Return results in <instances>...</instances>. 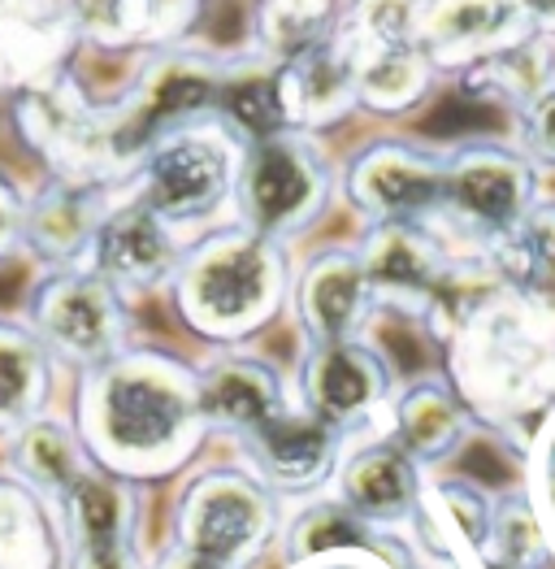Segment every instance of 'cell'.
<instances>
[{"label": "cell", "instance_id": "obj_1", "mask_svg": "<svg viewBox=\"0 0 555 569\" xmlns=\"http://www.w3.org/2000/svg\"><path fill=\"white\" fill-rule=\"evenodd\" d=\"M70 422L92 466L139 487L183 475L209 439L195 366L152 343H131L113 361L83 370Z\"/></svg>", "mask_w": 555, "mask_h": 569}, {"label": "cell", "instance_id": "obj_2", "mask_svg": "<svg viewBox=\"0 0 555 569\" xmlns=\"http://www.w3.org/2000/svg\"><path fill=\"white\" fill-rule=\"evenodd\" d=\"M447 382L468 418L525 448L555 409V322L521 305L504 287L491 291L447 335Z\"/></svg>", "mask_w": 555, "mask_h": 569}, {"label": "cell", "instance_id": "obj_3", "mask_svg": "<svg viewBox=\"0 0 555 569\" xmlns=\"http://www.w3.org/2000/svg\"><path fill=\"white\" fill-rule=\"evenodd\" d=\"M286 296V243L256 236L239 222L191 239L170 279V305L179 322L218 348H239L248 335L265 331Z\"/></svg>", "mask_w": 555, "mask_h": 569}, {"label": "cell", "instance_id": "obj_4", "mask_svg": "<svg viewBox=\"0 0 555 569\" xmlns=\"http://www.w3.org/2000/svg\"><path fill=\"white\" fill-rule=\"evenodd\" d=\"M243 148L248 140L222 113L186 118L148 140L127 188L191 243L213 231L218 218L234 213Z\"/></svg>", "mask_w": 555, "mask_h": 569}, {"label": "cell", "instance_id": "obj_5", "mask_svg": "<svg viewBox=\"0 0 555 569\" xmlns=\"http://www.w3.org/2000/svg\"><path fill=\"white\" fill-rule=\"evenodd\" d=\"M282 500L239 466H200L174 496L170 513V543L183 552L248 569L278 543Z\"/></svg>", "mask_w": 555, "mask_h": 569}, {"label": "cell", "instance_id": "obj_6", "mask_svg": "<svg viewBox=\"0 0 555 569\" xmlns=\"http://www.w3.org/2000/svg\"><path fill=\"white\" fill-rule=\"evenodd\" d=\"M334 191V166L313 131H278L270 140L243 148L239 183H234L231 222L286 243L322 218Z\"/></svg>", "mask_w": 555, "mask_h": 569}, {"label": "cell", "instance_id": "obj_7", "mask_svg": "<svg viewBox=\"0 0 555 569\" xmlns=\"http://www.w3.org/2000/svg\"><path fill=\"white\" fill-rule=\"evenodd\" d=\"M27 327L36 331L52 361L74 366L79 375L131 348L127 296L88 266L44 270L27 300Z\"/></svg>", "mask_w": 555, "mask_h": 569}, {"label": "cell", "instance_id": "obj_8", "mask_svg": "<svg viewBox=\"0 0 555 569\" xmlns=\"http://www.w3.org/2000/svg\"><path fill=\"white\" fill-rule=\"evenodd\" d=\"M538 204V166L500 140H468L447 148L443 227L456 231L461 248L486 252L491 239L512 231Z\"/></svg>", "mask_w": 555, "mask_h": 569}, {"label": "cell", "instance_id": "obj_9", "mask_svg": "<svg viewBox=\"0 0 555 569\" xmlns=\"http://www.w3.org/2000/svg\"><path fill=\"white\" fill-rule=\"evenodd\" d=\"M395 396L391 361L370 339H339V343H309L295 375V405L313 418L356 435H382L386 409Z\"/></svg>", "mask_w": 555, "mask_h": 569}, {"label": "cell", "instance_id": "obj_10", "mask_svg": "<svg viewBox=\"0 0 555 569\" xmlns=\"http://www.w3.org/2000/svg\"><path fill=\"white\" fill-rule=\"evenodd\" d=\"M57 526L65 543V569H148L143 552V487L109 470H83L61 496Z\"/></svg>", "mask_w": 555, "mask_h": 569}, {"label": "cell", "instance_id": "obj_11", "mask_svg": "<svg viewBox=\"0 0 555 569\" xmlns=\"http://www.w3.org/2000/svg\"><path fill=\"white\" fill-rule=\"evenodd\" d=\"M343 196L370 222H434L443 218L447 152L413 140H373L343 166Z\"/></svg>", "mask_w": 555, "mask_h": 569}, {"label": "cell", "instance_id": "obj_12", "mask_svg": "<svg viewBox=\"0 0 555 569\" xmlns=\"http://www.w3.org/2000/svg\"><path fill=\"white\" fill-rule=\"evenodd\" d=\"M234 443H239L243 466L261 478L278 500H309V496L330 491V478L343 461L347 435L291 400L282 413H274L270 422H261L248 435H239Z\"/></svg>", "mask_w": 555, "mask_h": 569}, {"label": "cell", "instance_id": "obj_13", "mask_svg": "<svg viewBox=\"0 0 555 569\" xmlns=\"http://www.w3.org/2000/svg\"><path fill=\"white\" fill-rule=\"evenodd\" d=\"M495 491L456 475H430L413 522L400 530L421 569H464L486 557L495 530Z\"/></svg>", "mask_w": 555, "mask_h": 569}, {"label": "cell", "instance_id": "obj_14", "mask_svg": "<svg viewBox=\"0 0 555 569\" xmlns=\"http://www.w3.org/2000/svg\"><path fill=\"white\" fill-rule=\"evenodd\" d=\"M183 248L186 239L157 209H148L135 191L122 188L95 227L88 270H95L122 296H143V291L170 287L183 261Z\"/></svg>", "mask_w": 555, "mask_h": 569}, {"label": "cell", "instance_id": "obj_15", "mask_svg": "<svg viewBox=\"0 0 555 569\" xmlns=\"http://www.w3.org/2000/svg\"><path fill=\"white\" fill-rule=\"evenodd\" d=\"M365 274H370L377 309H404L408 318H421L443 287L447 270L464 257L452 239L434 222H386L370 227L356 243Z\"/></svg>", "mask_w": 555, "mask_h": 569}, {"label": "cell", "instance_id": "obj_16", "mask_svg": "<svg viewBox=\"0 0 555 569\" xmlns=\"http://www.w3.org/2000/svg\"><path fill=\"white\" fill-rule=\"evenodd\" d=\"M425 478L430 475L386 435H356L347 439L343 461L330 478V496L377 530L400 535L413 522Z\"/></svg>", "mask_w": 555, "mask_h": 569}, {"label": "cell", "instance_id": "obj_17", "mask_svg": "<svg viewBox=\"0 0 555 569\" xmlns=\"http://www.w3.org/2000/svg\"><path fill=\"white\" fill-rule=\"evenodd\" d=\"M291 309L309 343L361 339L377 309L370 274L356 248H322L291 274Z\"/></svg>", "mask_w": 555, "mask_h": 569}, {"label": "cell", "instance_id": "obj_18", "mask_svg": "<svg viewBox=\"0 0 555 569\" xmlns=\"http://www.w3.org/2000/svg\"><path fill=\"white\" fill-rule=\"evenodd\" d=\"M195 391L209 435H234V439L291 405V387L282 370L243 348H218L213 357H204L195 366Z\"/></svg>", "mask_w": 555, "mask_h": 569}, {"label": "cell", "instance_id": "obj_19", "mask_svg": "<svg viewBox=\"0 0 555 569\" xmlns=\"http://www.w3.org/2000/svg\"><path fill=\"white\" fill-rule=\"evenodd\" d=\"M356 66L361 52L347 40L343 27H330L313 44L291 52L278 66V88L286 127L295 131H322L356 109Z\"/></svg>", "mask_w": 555, "mask_h": 569}, {"label": "cell", "instance_id": "obj_20", "mask_svg": "<svg viewBox=\"0 0 555 569\" xmlns=\"http://www.w3.org/2000/svg\"><path fill=\"white\" fill-rule=\"evenodd\" d=\"M473 427L477 422L468 418L456 387L447 379H438V375H430V379H413L404 387H395L382 435L391 443H400L425 475H438L468 443Z\"/></svg>", "mask_w": 555, "mask_h": 569}, {"label": "cell", "instance_id": "obj_21", "mask_svg": "<svg viewBox=\"0 0 555 569\" xmlns=\"http://www.w3.org/2000/svg\"><path fill=\"white\" fill-rule=\"evenodd\" d=\"M122 188H100V183H65L48 179V188L27 196V218H22V248H31L44 270L65 266H88L92 239L100 218L109 213L113 196Z\"/></svg>", "mask_w": 555, "mask_h": 569}, {"label": "cell", "instance_id": "obj_22", "mask_svg": "<svg viewBox=\"0 0 555 569\" xmlns=\"http://www.w3.org/2000/svg\"><path fill=\"white\" fill-rule=\"evenodd\" d=\"M521 0H425L416 48L434 70H464L477 57L521 40Z\"/></svg>", "mask_w": 555, "mask_h": 569}, {"label": "cell", "instance_id": "obj_23", "mask_svg": "<svg viewBox=\"0 0 555 569\" xmlns=\"http://www.w3.org/2000/svg\"><path fill=\"white\" fill-rule=\"evenodd\" d=\"M278 548H282V566L330 561V557H391L400 552V535L377 530L365 518H356L347 505H339L330 491H322L295 500L291 513H282Z\"/></svg>", "mask_w": 555, "mask_h": 569}, {"label": "cell", "instance_id": "obj_24", "mask_svg": "<svg viewBox=\"0 0 555 569\" xmlns=\"http://www.w3.org/2000/svg\"><path fill=\"white\" fill-rule=\"evenodd\" d=\"M0 466L13 482H22L27 491H36L40 500L57 509L61 496L83 478V470H92V457H88L74 422L44 409L40 418H31L13 435H4Z\"/></svg>", "mask_w": 555, "mask_h": 569}, {"label": "cell", "instance_id": "obj_25", "mask_svg": "<svg viewBox=\"0 0 555 569\" xmlns=\"http://www.w3.org/2000/svg\"><path fill=\"white\" fill-rule=\"evenodd\" d=\"M495 283L555 322V200H538L512 231L486 243Z\"/></svg>", "mask_w": 555, "mask_h": 569}, {"label": "cell", "instance_id": "obj_26", "mask_svg": "<svg viewBox=\"0 0 555 569\" xmlns=\"http://www.w3.org/2000/svg\"><path fill=\"white\" fill-rule=\"evenodd\" d=\"M461 83L477 100H495L521 113L534 96L555 83V57L543 36H521L512 44L477 57L473 66H464Z\"/></svg>", "mask_w": 555, "mask_h": 569}, {"label": "cell", "instance_id": "obj_27", "mask_svg": "<svg viewBox=\"0 0 555 569\" xmlns=\"http://www.w3.org/2000/svg\"><path fill=\"white\" fill-rule=\"evenodd\" d=\"M0 569H65L57 509L0 475Z\"/></svg>", "mask_w": 555, "mask_h": 569}, {"label": "cell", "instance_id": "obj_28", "mask_svg": "<svg viewBox=\"0 0 555 569\" xmlns=\"http://www.w3.org/2000/svg\"><path fill=\"white\" fill-rule=\"evenodd\" d=\"M52 391V357L27 322L0 318V435L40 418Z\"/></svg>", "mask_w": 555, "mask_h": 569}, {"label": "cell", "instance_id": "obj_29", "mask_svg": "<svg viewBox=\"0 0 555 569\" xmlns=\"http://www.w3.org/2000/svg\"><path fill=\"white\" fill-rule=\"evenodd\" d=\"M361 66H356V104L395 118L416 109L430 83H434V66L416 44L404 48H356Z\"/></svg>", "mask_w": 555, "mask_h": 569}, {"label": "cell", "instance_id": "obj_30", "mask_svg": "<svg viewBox=\"0 0 555 569\" xmlns=\"http://www.w3.org/2000/svg\"><path fill=\"white\" fill-rule=\"evenodd\" d=\"M218 113H222L248 143L270 140L278 131H286L278 66H270V61L231 66V70H226V83H222V96H218Z\"/></svg>", "mask_w": 555, "mask_h": 569}, {"label": "cell", "instance_id": "obj_31", "mask_svg": "<svg viewBox=\"0 0 555 569\" xmlns=\"http://www.w3.org/2000/svg\"><path fill=\"white\" fill-rule=\"evenodd\" d=\"M486 557L504 569H552V535L538 518V509L529 505L525 487H512L495 500V530H491V548Z\"/></svg>", "mask_w": 555, "mask_h": 569}, {"label": "cell", "instance_id": "obj_32", "mask_svg": "<svg viewBox=\"0 0 555 569\" xmlns=\"http://www.w3.org/2000/svg\"><path fill=\"white\" fill-rule=\"evenodd\" d=\"M330 13H334V0H256L252 44L261 52V61L282 66L291 52L313 44L330 31Z\"/></svg>", "mask_w": 555, "mask_h": 569}, {"label": "cell", "instance_id": "obj_33", "mask_svg": "<svg viewBox=\"0 0 555 569\" xmlns=\"http://www.w3.org/2000/svg\"><path fill=\"white\" fill-rule=\"evenodd\" d=\"M421 4L425 0H352L339 27L356 48H404L416 44Z\"/></svg>", "mask_w": 555, "mask_h": 569}, {"label": "cell", "instance_id": "obj_34", "mask_svg": "<svg viewBox=\"0 0 555 569\" xmlns=\"http://www.w3.org/2000/svg\"><path fill=\"white\" fill-rule=\"evenodd\" d=\"M529 505L538 509V518L555 539V409L547 422L534 430V439L525 443V478H521Z\"/></svg>", "mask_w": 555, "mask_h": 569}, {"label": "cell", "instance_id": "obj_35", "mask_svg": "<svg viewBox=\"0 0 555 569\" xmlns=\"http://www.w3.org/2000/svg\"><path fill=\"white\" fill-rule=\"evenodd\" d=\"M516 127H521V143L516 148L534 166H555V83L516 113Z\"/></svg>", "mask_w": 555, "mask_h": 569}, {"label": "cell", "instance_id": "obj_36", "mask_svg": "<svg viewBox=\"0 0 555 569\" xmlns=\"http://www.w3.org/2000/svg\"><path fill=\"white\" fill-rule=\"evenodd\" d=\"M22 218H27V196L0 170V257L22 248Z\"/></svg>", "mask_w": 555, "mask_h": 569}, {"label": "cell", "instance_id": "obj_37", "mask_svg": "<svg viewBox=\"0 0 555 569\" xmlns=\"http://www.w3.org/2000/svg\"><path fill=\"white\" fill-rule=\"evenodd\" d=\"M408 561V548L400 539V552L391 557H330V561H304V566H282V569H400Z\"/></svg>", "mask_w": 555, "mask_h": 569}, {"label": "cell", "instance_id": "obj_38", "mask_svg": "<svg viewBox=\"0 0 555 569\" xmlns=\"http://www.w3.org/2000/svg\"><path fill=\"white\" fill-rule=\"evenodd\" d=\"M148 569H231V566L209 561V557H195V552H183L179 543H165V548L152 557V566Z\"/></svg>", "mask_w": 555, "mask_h": 569}, {"label": "cell", "instance_id": "obj_39", "mask_svg": "<svg viewBox=\"0 0 555 569\" xmlns=\"http://www.w3.org/2000/svg\"><path fill=\"white\" fill-rule=\"evenodd\" d=\"M521 9H525V18H534L543 27H555V0H521Z\"/></svg>", "mask_w": 555, "mask_h": 569}, {"label": "cell", "instance_id": "obj_40", "mask_svg": "<svg viewBox=\"0 0 555 569\" xmlns=\"http://www.w3.org/2000/svg\"><path fill=\"white\" fill-rule=\"evenodd\" d=\"M552 552H555V539H552Z\"/></svg>", "mask_w": 555, "mask_h": 569}]
</instances>
